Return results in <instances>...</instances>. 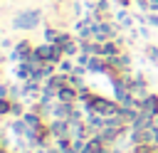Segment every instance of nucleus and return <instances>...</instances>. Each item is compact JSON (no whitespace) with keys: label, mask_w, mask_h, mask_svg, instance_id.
Instances as JSON below:
<instances>
[{"label":"nucleus","mask_w":158,"mask_h":153,"mask_svg":"<svg viewBox=\"0 0 158 153\" xmlns=\"http://www.w3.org/2000/svg\"><path fill=\"white\" fill-rule=\"evenodd\" d=\"M42 22H44V12H42L40 7H25V10H17L15 17H12V27H15V30H22V32L37 30Z\"/></svg>","instance_id":"f257e3e1"},{"label":"nucleus","mask_w":158,"mask_h":153,"mask_svg":"<svg viewBox=\"0 0 158 153\" xmlns=\"http://www.w3.org/2000/svg\"><path fill=\"white\" fill-rule=\"evenodd\" d=\"M49 133H52V138H69V121L52 118L49 121Z\"/></svg>","instance_id":"f03ea898"},{"label":"nucleus","mask_w":158,"mask_h":153,"mask_svg":"<svg viewBox=\"0 0 158 153\" xmlns=\"http://www.w3.org/2000/svg\"><path fill=\"white\" fill-rule=\"evenodd\" d=\"M138 109L158 118V94H153V91H151L146 99H141V101H138Z\"/></svg>","instance_id":"7ed1b4c3"},{"label":"nucleus","mask_w":158,"mask_h":153,"mask_svg":"<svg viewBox=\"0 0 158 153\" xmlns=\"http://www.w3.org/2000/svg\"><path fill=\"white\" fill-rule=\"evenodd\" d=\"M12 74H15L17 81H27V79H32V64L30 62H17L15 69H12Z\"/></svg>","instance_id":"20e7f679"},{"label":"nucleus","mask_w":158,"mask_h":153,"mask_svg":"<svg viewBox=\"0 0 158 153\" xmlns=\"http://www.w3.org/2000/svg\"><path fill=\"white\" fill-rule=\"evenodd\" d=\"M57 99L64 101V104H77V101H79V89H74V86H62L59 94H57Z\"/></svg>","instance_id":"39448f33"},{"label":"nucleus","mask_w":158,"mask_h":153,"mask_svg":"<svg viewBox=\"0 0 158 153\" xmlns=\"http://www.w3.org/2000/svg\"><path fill=\"white\" fill-rule=\"evenodd\" d=\"M59 32H62V30H57V27H52V25H44V30H42V35H44V42H49V44H57V39H59Z\"/></svg>","instance_id":"423d86ee"},{"label":"nucleus","mask_w":158,"mask_h":153,"mask_svg":"<svg viewBox=\"0 0 158 153\" xmlns=\"http://www.w3.org/2000/svg\"><path fill=\"white\" fill-rule=\"evenodd\" d=\"M143 54H146V59H148L151 64H156V67H158V44L148 42V44L143 47Z\"/></svg>","instance_id":"0eeeda50"},{"label":"nucleus","mask_w":158,"mask_h":153,"mask_svg":"<svg viewBox=\"0 0 158 153\" xmlns=\"http://www.w3.org/2000/svg\"><path fill=\"white\" fill-rule=\"evenodd\" d=\"M10 116H15V118H22V116H25V104H22V101H12Z\"/></svg>","instance_id":"6e6552de"},{"label":"nucleus","mask_w":158,"mask_h":153,"mask_svg":"<svg viewBox=\"0 0 158 153\" xmlns=\"http://www.w3.org/2000/svg\"><path fill=\"white\" fill-rule=\"evenodd\" d=\"M10 109H12V99H2L0 101V114L2 116H10Z\"/></svg>","instance_id":"1a4fd4ad"},{"label":"nucleus","mask_w":158,"mask_h":153,"mask_svg":"<svg viewBox=\"0 0 158 153\" xmlns=\"http://www.w3.org/2000/svg\"><path fill=\"white\" fill-rule=\"evenodd\" d=\"M136 32H138V37H143V39H148V37H151V27H148L146 22H143V25H138V27H136Z\"/></svg>","instance_id":"9d476101"},{"label":"nucleus","mask_w":158,"mask_h":153,"mask_svg":"<svg viewBox=\"0 0 158 153\" xmlns=\"http://www.w3.org/2000/svg\"><path fill=\"white\" fill-rule=\"evenodd\" d=\"M133 5H136L141 12H151V0H133Z\"/></svg>","instance_id":"9b49d317"},{"label":"nucleus","mask_w":158,"mask_h":153,"mask_svg":"<svg viewBox=\"0 0 158 153\" xmlns=\"http://www.w3.org/2000/svg\"><path fill=\"white\" fill-rule=\"evenodd\" d=\"M151 12H158V0H151Z\"/></svg>","instance_id":"f8f14e48"},{"label":"nucleus","mask_w":158,"mask_h":153,"mask_svg":"<svg viewBox=\"0 0 158 153\" xmlns=\"http://www.w3.org/2000/svg\"><path fill=\"white\" fill-rule=\"evenodd\" d=\"M47 153H62V151H59V148H54V146H52V148H47Z\"/></svg>","instance_id":"ddd939ff"},{"label":"nucleus","mask_w":158,"mask_h":153,"mask_svg":"<svg viewBox=\"0 0 158 153\" xmlns=\"http://www.w3.org/2000/svg\"><path fill=\"white\" fill-rule=\"evenodd\" d=\"M22 153H37V151H35V148H32V151H22Z\"/></svg>","instance_id":"4468645a"},{"label":"nucleus","mask_w":158,"mask_h":153,"mask_svg":"<svg viewBox=\"0 0 158 153\" xmlns=\"http://www.w3.org/2000/svg\"><path fill=\"white\" fill-rule=\"evenodd\" d=\"M128 153H138V151H136V148H131V151H128Z\"/></svg>","instance_id":"2eb2a0df"},{"label":"nucleus","mask_w":158,"mask_h":153,"mask_svg":"<svg viewBox=\"0 0 158 153\" xmlns=\"http://www.w3.org/2000/svg\"><path fill=\"white\" fill-rule=\"evenodd\" d=\"M114 2H116V0H114Z\"/></svg>","instance_id":"dca6fc26"}]
</instances>
